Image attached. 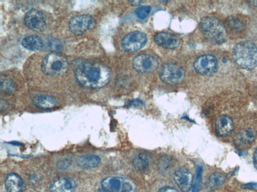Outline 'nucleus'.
I'll list each match as a JSON object with an SVG mask.
<instances>
[{"instance_id": "3", "label": "nucleus", "mask_w": 257, "mask_h": 192, "mask_svg": "<svg viewBox=\"0 0 257 192\" xmlns=\"http://www.w3.org/2000/svg\"><path fill=\"white\" fill-rule=\"evenodd\" d=\"M200 28L206 39L213 45L224 43L227 39L226 29L217 18L206 17L201 19Z\"/></svg>"}, {"instance_id": "34", "label": "nucleus", "mask_w": 257, "mask_h": 192, "mask_svg": "<svg viewBox=\"0 0 257 192\" xmlns=\"http://www.w3.org/2000/svg\"><path fill=\"white\" fill-rule=\"evenodd\" d=\"M251 5L257 7V0H253V1H247Z\"/></svg>"}, {"instance_id": "5", "label": "nucleus", "mask_w": 257, "mask_h": 192, "mask_svg": "<svg viewBox=\"0 0 257 192\" xmlns=\"http://www.w3.org/2000/svg\"><path fill=\"white\" fill-rule=\"evenodd\" d=\"M99 192H136V186L129 179L108 177L102 181Z\"/></svg>"}, {"instance_id": "11", "label": "nucleus", "mask_w": 257, "mask_h": 192, "mask_svg": "<svg viewBox=\"0 0 257 192\" xmlns=\"http://www.w3.org/2000/svg\"><path fill=\"white\" fill-rule=\"evenodd\" d=\"M133 66L138 73L148 74L155 71L158 62L153 56L146 54H142L137 56L133 60Z\"/></svg>"}, {"instance_id": "10", "label": "nucleus", "mask_w": 257, "mask_h": 192, "mask_svg": "<svg viewBox=\"0 0 257 192\" xmlns=\"http://www.w3.org/2000/svg\"><path fill=\"white\" fill-rule=\"evenodd\" d=\"M24 22L25 26L30 30L42 32L47 28V17L41 11L32 9L25 15Z\"/></svg>"}, {"instance_id": "21", "label": "nucleus", "mask_w": 257, "mask_h": 192, "mask_svg": "<svg viewBox=\"0 0 257 192\" xmlns=\"http://www.w3.org/2000/svg\"><path fill=\"white\" fill-rule=\"evenodd\" d=\"M151 162V158L149 155L146 153H140L134 158L133 165L137 171L144 172L149 168Z\"/></svg>"}, {"instance_id": "19", "label": "nucleus", "mask_w": 257, "mask_h": 192, "mask_svg": "<svg viewBox=\"0 0 257 192\" xmlns=\"http://www.w3.org/2000/svg\"><path fill=\"white\" fill-rule=\"evenodd\" d=\"M77 165L83 169H92L98 167L101 163L100 158L95 155H82L77 159Z\"/></svg>"}, {"instance_id": "22", "label": "nucleus", "mask_w": 257, "mask_h": 192, "mask_svg": "<svg viewBox=\"0 0 257 192\" xmlns=\"http://www.w3.org/2000/svg\"><path fill=\"white\" fill-rule=\"evenodd\" d=\"M226 24L229 30L235 34L243 32L246 28L245 22L236 16L229 17L226 20Z\"/></svg>"}, {"instance_id": "9", "label": "nucleus", "mask_w": 257, "mask_h": 192, "mask_svg": "<svg viewBox=\"0 0 257 192\" xmlns=\"http://www.w3.org/2000/svg\"><path fill=\"white\" fill-rule=\"evenodd\" d=\"M96 26L94 19L89 15H79L71 19L69 27L75 35L80 36L89 29H93Z\"/></svg>"}, {"instance_id": "13", "label": "nucleus", "mask_w": 257, "mask_h": 192, "mask_svg": "<svg viewBox=\"0 0 257 192\" xmlns=\"http://www.w3.org/2000/svg\"><path fill=\"white\" fill-rule=\"evenodd\" d=\"M155 42L159 46L167 49H176L181 44L179 37L166 32L159 33L154 37Z\"/></svg>"}, {"instance_id": "4", "label": "nucleus", "mask_w": 257, "mask_h": 192, "mask_svg": "<svg viewBox=\"0 0 257 192\" xmlns=\"http://www.w3.org/2000/svg\"><path fill=\"white\" fill-rule=\"evenodd\" d=\"M69 64L66 58L62 54L53 52L42 60L41 68L46 75L52 77L61 76L68 69Z\"/></svg>"}, {"instance_id": "2", "label": "nucleus", "mask_w": 257, "mask_h": 192, "mask_svg": "<svg viewBox=\"0 0 257 192\" xmlns=\"http://www.w3.org/2000/svg\"><path fill=\"white\" fill-rule=\"evenodd\" d=\"M233 57L241 68L253 70L257 66V47L250 41H242L234 48Z\"/></svg>"}, {"instance_id": "29", "label": "nucleus", "mask_w": 257, "mask_h": 192, "mask_svg": "<svg viewBox=\"0 0 257 192\" xmlns=\"http://www.w3.org/2000/svg\"><path fill=\"white\" fill-rule=\"evenodd\" d=\"M71 160L69 158H65L59 160L57 164L58 169L61 171H64L69 168L71 165Z\"/></svg>"}, {"instance_id": "18", "label": "nucleus", "mask_w": 257, "mask_h": 192, "mask_svg": "<svg viewBox=\"0 0 257 192\" xmlns=\"http://www.w3.org/2000/svg\"><path fill=\"white\" fill-rule=\"evenodd\" d=\"M216 131L220 137H226L230 135L234 130V123L228 116L221 115L219 116L215 123Z\"/></svg>"}, {"instance_id": "28", "label": "nucleus", "mask_w": 257, "mask_h": 192, "mask_svg": "<svg viewBox=\"0 0 257 192\" xmlns=\"http://www.w3.org/2000/svg\"><path fill=\"white\" fill-rule=\"evenodd\" d=\"M202 168L201 167H198L196 170L195 182L193 188V192H198L199 190L202 181Z\"/></svg>"}, {"instance_id": "32", "label": "nucleus", "mask_w": 257, "mask_h": 192, "mask_svg": "<svg viewBox=\"0 0 257 192\" xmlns=\"http://www.w3.org/2000/svg\"><path fill=\"white\" fill-rule=\"evenodd\" d=\"M253 162H254L255 167L257 169V149L255 151L254 154Z\"/></svg>"}, {"instance_id": "31", "label": "nucleus", "mask_w": 257, "mask_h": 192, "mask_svg": "<svg viewBox=\"0 0 257 192\" xmlns=\"http://www.w3.org/2000/svg\"><path fill=\"white\" fill-rule=\"evenodd\" d=\"M128 104L134 106H140L143 105V102L140 100H134L130 102Z\"/></svg>"}, {"instance_id": "6", "label": "nucleus", "mask_w": 257, "mask_h": 192, "mask_svg": "<svg viewBox=\"0 0 257 192\" xmlns=\"http://www.w3.org/2000/svg\"><path fill=\"white\" fill-rule=\"evenodd\" d=\"M160 78L168 85H177L183 82L185 78V71L180 66L175 64L164 65L160 71Z\"/></svg>"}, {"instance_id": "1", "label": "nucleus", "mask_w": 257, "mask_h": 192, "mask_svg": "<svg viewBox=\"0 0 257 192\" xmlns=\"http://www.w3.org/2000/svg\"><path fill=\"white\" fill-rule=\"evenodd\" d=\"M74 71L78 83L90 89L104 87L111 78V70L106 65L81 59L74 61Z\"/></svg>"}, {"instance_id": "15", "label": "nucleus", "mask_w": 257, "mask_h": 192, "mask_svg": "<svg viewBox=\"0 0 257 192\" xmlns=\"http://www.w3.org/2000/svg\"><path fill=\"white\" fill-rule=\"evenodd\" d=\"M76 183L70 178H59L54 180L49 187L50 192H74Z\"/></svg>"}, {"instance_id": "25", "label": "nucleus", "mask_w": 257, "mask_h": 192, "mask_svg": "<svg viewBox=\"0 0 257 192\" xmlns=\"http://www.w3.org/2000/svg\"><path fill=\"white\" fill-rule=\"evenodd\" d=\"M172 165V160L167 156H163L159 160L158 164L159 170L162 172H167Z\"/></svg>"}, {"instance_id": "17", "label": "nucleus", "mask_w": 257, "mask_h": 192, "mask_svg": "<svg viewBox=\"0 0 257 192\" xmlns=\"http://www.w3.org/2000/svg\"><path fill=\"white\" fill-rule=\"evenodd\" d=\"M32 102L37 108L44 110L53 109L58 105V101L55 97L46 94L35 96Z\"/></svg>"}, {"instance_id": "30", "label": "nucleus", "mask_w": 257, "mask_h": 192, "mask_svg": "<svg viewBox=\"0 0 257 192\" xmlns=\"http://www.w3.org/2000/svg\"><path fill=\"white\" fill-rule=\"evenodd\" d=\"M158 192H179V191L174 187L166 186L161 188Z\"/></svg>"}, {"instance_id": "8", "label": "nucleus", "mask_w": 257, "mask_h": 192, "mask_svg": "<svg viewBox=\"0 0 257 192\" xmlns=\"http://www.w3.org/2000/svg\"><path fill=\"white\" fill-rule=\"evenodd\" d=\"M147 41L146 35L143 32L135 31L127 34L121 42L122 47L127 52H135L141 49Z\"/></svg>"}, {"instance_id": "16", "label": "nucleus", "mask_w": 257, "mask_h": 192, "mask_svg": "<svg viewBox=\"0 0 257 192\" xmlns=\"http://www.w3.org/2000/svg\"><path fill=\"white\" fill-rule=\"evenodd\" d=\"M7 192H25V184L21 177L16 173L8 174L5 181Z\"/></svg>"}, {"instance_id": "12", "label": "nucleus", "mask_w": 257, "mask_h": 192, "mask_svg": "<svg viewBox=\"0 0 257 192\" xmlns=\"http://www.w3.org/2000/svg\"><path fill=\"white\" fill-rule=\"evenodd\" d=\"M174 178L179 188L183 192H189L193 186V175L185 167L179 168L175 172Z\"/></svg>"}, {"instance_id": "27", "label": "nucleus", "mask_w": 257, "mask_h": 192, "mask_svg": "<svg viewBox=\"0 0 257 192\" xmlns=\"http://www.w3.org/2000/svg\"><path fill=\"white\" fill-rule=\"evenodd\" d=\"M151 11V8L150 6H142L138 8L136 11V14L138 18L141 19L146 18Z\"/></svg>"}, {"instance_id": "23", "label": "nucleus", "mask_w": 257, "mask_h": 192, "mask_svg": "<svg viewBox=\"0 0 257 192\" xmlns=\"http://www.w3.org/2000/svg\"><path fill=\"white\" fill-rule=\"evenodd\" d=\"M0 88L2 92L7 94H11L16 90L14 82L6 76H1L0 78Z\"/></svg>"}, {"instance_id": "7", "label": "nucleus", "mask_w": 257, "mask_h": 192, "mask_svg": "<svg viewBox=\"0 0 257 192\" xmlns=\"http://www.w3.org/2000/svg\"><path fill=\"white\" fill-rule=\"evenodd\" d=\"M193 67L198 74L204 76H212L219 69V63L215 57L205 55L198 57L195 60Z\"/></svg>"}, {"instance_id": "24", "label": "nucleus", "mask_w": 257, "mask_h": 192, "mask_svg": "<svg viewBox=\"0 0 257 192\" xmlns=\"http://www.w3.org/2000/svg\"><path fill=\"white\" fill-rule=\"evenodd\" d=\"M225 177L222 174L213 173L208 179V186L211 190L215 189L222 186L225 183Z\"/></svg>"}, {"instance_id": "26", "label": "nucleus", "mask_w": 257, "mask_h": 192, "mask_svg": "<svg viewBox=\"0 0 257 192\" xmlns=\"http://www.w3.org/2000/svg\"><path fill=\"white\" fill-rule=\"evenodd\" d=\"M47 48L52 51L60 50L62 48L61 42L56 38L50 37L47 40Z\"/></svg>"}, {"instance_id": "14", "label": "nucleus", "mask_w": 257, "mask_h": 192, "mask_svg": "<svg viewBox=\"0 0 257 192\" xmlns=\"http://www.w3.org/2000/svg\"><path fill=\"white\" fill-rule=\"evenodd\" d=\"M256 131L252 128L244 129L237 133L234 138L235 145L241 149L248 147L255 141Z\"/></svg>"}, {"instance_id": "33", "label": "nucleus", "mask_w": 257, "mask_h": 192, "mask_svg": "<svg viewBox=\"0 0 257 192\" xmlns=\"http://www.w3.org/2000/svg\"><path fill=\"white\" fill-rule=\"evenodd\" d=\"M144 2L141 1H130V4L134 6H138L141 5Z\"/></svg>"}, {"instance_id": "20", "label": "nucleus", "mask_w": 257, "mask_h": 192, "mask_svg": "<svg viewBox=\"0 0 257 192\" xmlns=\"http://www.w3.org/2000/svg\"><path fill=\"white\" fill-rule=\"evenodd\" d=\"M22 46L30 51H37L40 50L45 46V43L42 39L36 35H31L25 37L22 42Z\"/></svg>"}]
</instances>
